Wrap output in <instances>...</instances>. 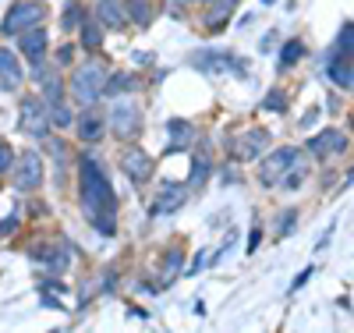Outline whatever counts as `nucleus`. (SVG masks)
Here are the masks:
<instances>
[{
  "instance_id": "14",
  "label": "nucleus",
  "mask_w": 354,
  "mask_h": 333,
  "mask_svg": "<svg viewBox=\"0 0 354 333\" xmlns=\"http://www.w3.org/2000/svg\"><path fill=\"white\" fill-rule=\"evenodd\" d=\"M18 43H21V57H25V60H32V64H43V57H46V50H50V36L43 33V25L18 33Z\"/></svg>"
},
{
  "instance_id": "11",
  "label": "nucleus",
  "mask_w": 354,
  "mask_h": 333,
  "mask_svg": "<svg viewBox=\"0 0 354 333\" xmlns=\"http://www.w3.org/2000/svg\"><path fill=\"white\" fill-rule=\"evenodd\" d=\"M75 135H78V142H85V145H96L100 138H106V117H103L96 107H85V110L75 117Z\"/></svg>"
},
{
  "instance_id": "9",
  "label": "nucleus",
  "mask_w": 354,
  "mask_h": 333,
  "mask_svg": "<svg viewBox=\"0 0 354 333\" xmlns=\"http://www.w3.org/2000/svg\"><path fill=\"white\" fill-rule=\"evenodd\" d=\"M298 160V149L294 145H283V149H277V153H270L262 163H259V181L266 188H277L280 185V177H283V170Z\"/></svg>"
},
{
  "instance_id": "13",
  "label": "nucleus",
  "mask_w": 354,
  "mask_h": 333,
  "mask_svg": "<svg viewBox=\"0 0 354 333\" xmlns=\"http://www.w3.org/2000/svg\"><path fill=\"white\" fill-rule=\"evenodd\" d=\"M93 18H96L103 28H110V33H117V28H124V25L131 21V18H128V4H124V0H96Z\"/></svg>"
},
{
  "instance_id": "17",
  "label": "nucleus",
  "mask_w": 354,
  "mask_h": 333,
  "mask_svg": "<svg viewBox=\"0 0 354 333\" xmlns=\"http://www.w3.org/2000/svg\"><path fill=\"white\" fill-rule=\"evenodd\" d=\"M209 174H213V153H209V145H198L195 153H192V170H188V185H192V188L205 185V181H209Z\"/></svg>"
},
{
  "instance_id": "29",
  "label": "nucleus",
  "mask_w": 354,
  "mask_h": 333,
  "mask_svg": "<svg viewBox=\"0 0 354 333\" xmlns=\"http://www.w3.org/2000/svg\"><path fill=\"white\" fill-rule=\"evenodd\" d=\"M294 220H298V209H283V217L277 220V241L287 237V234L294 231Z\"/></svg>"
},
{
  "instance_id": "1",
  "label": "nucleus",
  "mask_w": 354,
  "mask_h": 333,
  "mask_svg": "<svg viewBox=\"0 0 354 333\" xmlns=\"http://www.w3.org/2000/svg\"><path fill=\"white\" fill-rule=\"evenodd\" d=\"M78 206H82V217L96 227V234L103 237L117 234V192L96 153L78 156Z\"/></svg>"
},
{
  "instance_id": "21",
  "label": "nucleus",
  "mask_w": 354,
  "mask_h": 333,
  "mask_svg": "<svg viewBox=\"0 0 354 333\" xmlns=\"http://www.w3.org/2000/svg\"><path fill=\"white\" fill-rule=\"evenodd\" d=\"M326 75H330L340 89H351V85H354V60H330Z\"/></svg>"
},
{
  "instance_id": "7",
  "label": "nucleus",
  "mask_w": 354,
  "mask_h": 333,
  "mask_svg": "<svg viewBox=\"0 0 354 333\" xmlns=\"http://www.w3.org/2000/svg\"><path fill=\"white\" fill-rule=\"evenodd\" d=\"M43 18H46L43 4H36V0H18V4H11V11L4 18V36H18L25 28H36V25H43Z\"/></svg>"
},
{
  "instance_id": "31",
  "label": "nucleus",
  "mask_w": 354,
  "mask_h": 333,
  "mask_svg": "<svg viewBox=\"0 0 354 333\" xmlns=\"http://www.w3.org/2000/svg\"><path fill=\"white\" fill-rule=\"evenodd\" d=\"M262 107H266V110H277V114H280V110H287V96L280 93V89H273V93L266 96V103H262Z\"/></svg>"
},
{
  "instance_id": "10",
  "label": "nucleus",
  "mask_w": 354,
  "mask_h": 333,
  "mask_svg": "<svg viewBox=\"0 0 354 333\" xmlns=\"http://www.w3.org/2000/svg\"><path fill=\"white\" fill-rule=\"evenodd\" d=\"M121 170L128 174V181H135V185H145V181L153 177L156 163H153V156L145 153V149H138V145H128L124 153H121Z\"/></svg>"
},
{
  "instance_id": "28",
  "label": "nucleus",
  "mask_w": 354,
  "mask_h": 333,
  "mask_svg": "<svg viewBox=\"0 0 354 333\" xmlns=\"http://www.w3.org/2000/svg\"><path fill=\"white\" fill-rule=\"evenodd\" d=\"M128 18H131L135 25H149V21H153V11H149V4H145V0H128Z\"/></svg>"
},
{
  "instance_id": "19",
  "label": "nucleus",
  "mask_w": 354,
  "mask_h": 333,
  "mask_svg": "<svg viewBox=\"0 0 354 333\" xmlns=\"http://www.w3.org/2000/svg\"><path fill=\"white\" fill-rule=\"evenodd\" d=\"M78 43H82L85 50H100V43H103V25H100L96 18H85V21L78 25Z\"/></svg>"
},
{
  "instance_id": "4",
  "label": "nucleus",
  "mask_w": 354,
  "mask_h": 333,
  "mask_svg": "<svg viewBox=\"0 0 354 333\" xmlns=\"http://www.w3.org/2000/svg\"><path fill=\"white\" fill-rule=\"evenodd\" d=\"M15 188L18 192H36L43 188V181H46V163L43 156L36 153V149H21V153H15Z\"/></svg>"
},
{
  "instance_id": "18",
  "label": "nucleus",
  "mask_w": 354,
  "mask_h": 333,
  "mask_svg": "<svg viewBox=\"0 0 354 333\" xmlns=\"http://www.w3.org/2000/svg\"><path fill=\"white\" fill-rule=\"evenodd\" d=\"M330 60H354V21L340 25V33L333 39V50H330Z\"/></svg>"
},
{
  "instance_id": "6",
  "label": "nucleus",
  "mask_w": 354,
  "mask_h": 333,
  "mask_svg": "<svg viewBox=\"0 0 354 333\" xmlns=\"http://www.w3.org/2000/svg\"><path fill=\"white\" fill-rule=\"evenodd\" d=\"M270 132L266 128H248V132H238L230 138V156L234 160H259L262 153H270Z\"/></svg>"
},
{
  "instance_id": "5",
  "label": "nucleus",
  "mask_w": 354,
  "mask_h": 333,
  "mask_svg": "<svg viewBox=\"0 0 354 333\" xmlns=\"http://www.w3.org/2000/svg\"><path fill=\"white\" fill-rule=\"evenodd\" d=\"M18 128L32 138H46L50 135V107L43 96H21L18 103Z\"/></svg>"
},
{
  "instance_id": "32",
  "label": "nucleus",
  "mask_w": 354,
  "mask_h": 333,
  "mask_svg": "<svg viewBox=\"0 0 354 333\" xmlns=\"http://www.w3.org/2000/svg\"><path fill=\"white\" fill-rule=\"evenodd\" d=\"M15 227H18V213H15V217H8L4 224H0V234H11Z\"/></svg>"
},
{
  "instance_id": "27",
  "label": "nucleus",
  "mask_w": 354,
  "mask_h": 333,
  "mask_svg": "<svg viewBox=\"0 0 354 333\" xmlns=\"http://www.w3.org/2000/svg\"><path fill=\"white\" fill-rule=\"evenodd\" d=\"M238 8V0H213V15H209V28H220L227 18H230V11Z\"/></svg>"
},
{
  "instance_id": "25",
  "label": "nucleus",
  "mask_w": 354,
  "mask_h": 333,
  "mask_svg": "<svg viewBox=\"0 0 354 333\" xmlns=\"http://www.w3.org/2000/svg\"><path fill=\"white\" fill-rule=\"evenodd\" d=\"M88 18V11H85V4H78V0H71V4L64 8V18H61V25H64V33H75V28L82 25Z\"/></svg>"
},
{
  "instance_id": "30",
  "label": "nucleus",
  "mask_w": 354,
  "mask_h": 333,
  "mask_svg": "<svg viewBox=\"0 0 354 333\" xmlns=\"http://www.w3.org/2000/svg\"><path fill=\"white\" fill-rule=\"evenodd\" d=\"M11 167H15V149H11L4 138H0V177H4Z\"/></svg>"
},
{
  "instance_id": "22",
  "label": "nucleus",
  "mask_w": 354,
  "mask_h": 333,
  "mask_svg": "<svg viewBox=\"0 0 354 333\" xmlns=\"http://www.w3.org/2000/svg\"><path fill=\"white\" fill-rule=\"evenodd\" d=\"M308 181V163H301V160H294L287 170H283V177H280V188H287V192H294V188H301Z\"/></svg>"
},
{
  "instance_id": "23",
  "label": "nucleus",
  "mask_w": 354,
  "mask_h": 333,
  "mask_svg": "<svg viewBox=\"0 0 354 333\" xmlns=\"http://www.w3.org/2000/svg\"><path fill=\"white\" fill-rule=\"evenodd\" d=\"M181 262H185L181 249H170V252L160 259V280H163V284H170L177 273H181Z\"/></svg>"
},
{
  "instance_id": "24",
  "label": "nucleus",
  "mask_w": 354,
  "mask_h": 333,
  "mask_svg": "<svg viewBox=\"0 0 354 333\" xmlns=\"http://www.w3.org/2000/svg\"><path fill=\"white\" fill-rule=\"evenodd\" d=\"M64 93H68V85H64V78L61 75H43V100H46V107L50 103H64Z\"/></svg>"
},
{
  "instance_id": "34",
  "label": "nucleus",
  "mask_w": 354,
  "mask_h": 333,
  "mask_svg": "<svg viewBox=\"0 0 354 333\" xmlns=\"http://www.w3.org/2000/svg\"><path fill=\"white\" fill-rule=\"evenodd\" d=\"M181 4H205V0H181Z\"/></svg>"
},
{
  "instance_id": "15",
  "label": "nucleus",
  "mask_w": 354,
  "mask_h": 333,
  "mask_svg": "<svg viewBox=\"0 0 354 333\" xmlns=\"http://www.w3.org/2000/svg\"><path fill=\"white\" fill-rule=\"evenodd\" d=\"M25 82V71H21V60L15 50L0 46V89H8V93H18Z\"/></svg>"
},
{
  "instance_id": "16",
  "label": "nucleus",
  "mask_w": 354,
  "mask_h": 333,
  "mask_svg": "<svg viewBox=\"0 0 354 333\" xmlns=\"http://www.w3.org/2000/svg\"><path fill=\"white\" fill-rule=\"evenodd\" d=\"M167 132H170V142H167V149H163V156L181 153V149H185V145H192V138H195V128L188 125V120H181V117L167 120Z\"/></svg>"
},
{
  "instance_id": "33",
  "label": "nucleus",
  "mask_w": 354,
  "mask_h": 333,
  "mask_svg": "<svg viewBox=\"0 0 354 333\" xmlns=\"http://www.w3.org/2000/svg\"><path fill=\"white\" fill-rule=\"evenodd\" d=\"M71 53H75V50H71V46H64L61 53H57V60H61V64H68V60H71Z\"/></svg>"
},
{
  "instance_id": "26",
  "label": "nucleus",
  "mask_w": 354,
  "mask_h": 333,
  "mask_svg": "<svg viewBox=\"0 0 354 333\" xmlns=\"http://www.w3.org/2000/svg\"><path fill=\"white\" fill-rule=\"evenodd\" d=\"M50 125L53 128H75V114L68 110V103H50Z\"/></svg>"
},
{
  "instance_id": "2",
  "label": "nucleus",
  "mask_w": 354,
  "mask_h": 333,
  "mask_svg": "<svg viewBox=\"0 0 354 333\" xmlns=\"http://www.w3.org/2000/svg\"><path fill=\"white\" fill-rule=\"evenodd\" d=\"M106 82H110V68L100 64V60H85L71 71V82H68V93L71 100L85 110V107H96L103 96H106Z\"/></svg>"
},
{
  "instance_id": "20",
  "label": "nucleus",
  "mask_w": 354,
  "mask_h": 333,
  "mask_svg": "<svg viewBox=\"0 0 354 333\" xmlns=\"http://www.w3.org/2000/svg\"><path fill=\"white\" fill-rule=\"evenodd\" d=\"M298 60H305V43H301V39H287V43L280 46V57H277L280 71L294 68V64H298Z\"/></svg>"
},
{
  "instance_id": "3",
  "label": "nucleus",
  "mask_w": 354,
  "mask_h": 333,
  "mask_svg": "<svg viewBox=\"0 0 354 333\" xmlns=\"http://www.w3.org/2000/svg\"><path fill=\"white\" fill-rule=\"evenodd\" d=\"M106 125L117 138H135L142 132V107L135 96L121 93V96H110V110H106Z\"/></svg>"
},
{
  "instance_id": "12",
  "label": "nucleus",
  "mask_w": 354,
  "mask_h": 333,
  "mask_svg": "<svg viewBox=\"0 0 354 333\" xmlns=\"http://www.w3.org/2000/svg\"><path fill=\"white\" fill-rule=\"evenodd\" d=\"M188 202V185H177V181H163L160 195L153 199V217H170Z\"/></svg>"
},
{
  "instance_id": "8",
  "label": "nucleus",
  "mask_w": 354,
  "mask_h": 333,
  "mask_svg": "<svg viewBox=\"0 0 354 333\" xmlns=\"http://www.w3.org/2000/svg\"><path fill=\"white\" fill-rule=\"evenodd\" d=\"M347 145H351L347 132H340V128H322L319 135L308 138L305 149H308L315 160H330V156H344V153H347Z\"/></svg>"
}]
</instances>
